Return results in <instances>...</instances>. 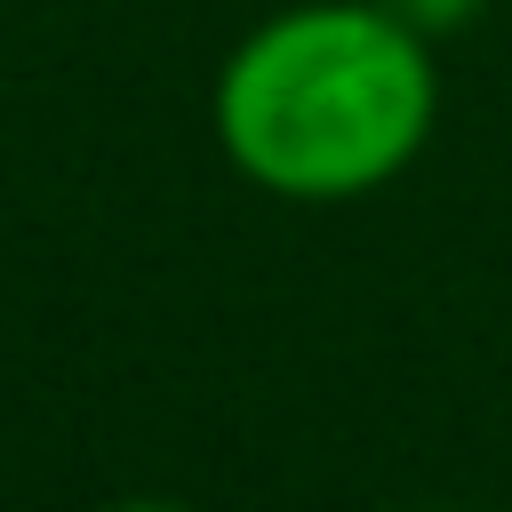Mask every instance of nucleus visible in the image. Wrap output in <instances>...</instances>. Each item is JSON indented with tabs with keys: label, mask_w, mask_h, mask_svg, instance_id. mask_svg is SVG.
Instances as JSON below:
<instances>
[{
	"label": "nucleus",
	"mask_w": 512,
	"mask_h": 512,
	"mask_svg": "<svg viewBox=\"0 0 512 512\" xmlns=\"http://www.w3.org/2000/svg\"><path fill=\"white\" fill-rule=\"evenodd\" d=\"M432 112V40L384 0L280 8L216 72V144L280 200H360L392 184L424 152Z\"/></svg>",
	"instance_id": "nucleus-1"
},
{
	"label": "nucleus",
	"mask_w": 512,
	"mask_h": 512,
	"mask_svg": "<svg viewBox=\"0 0 512 512\" xmlns=\"http://www.w3.org/2000/svg\"><path fill=\"white\" fill-rule=\"evenodd\" d=\"M384 8H392L400 24H416V32L432 40V32H456V24H472V16L488 8V0H384Z\"/></svg>",
	"instance_id": "nucleus-2"
},
{
	"label": "nucleus",
	"mask_w": 512,
	"mask_h": 512,
	"mask_svg": "<svg viewBox=\"0 0 512 512\" xmlns=\"http://www.w3.org/2000/svg\"><path fill=\"white\" fill-rule=\"evenodd\" d=\"M104 512H192V504H168V496H128V504H104Z\"/></svg>",
	"instance_id": "nucleus-3"
}]
</instances>
